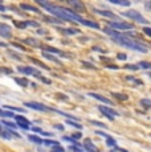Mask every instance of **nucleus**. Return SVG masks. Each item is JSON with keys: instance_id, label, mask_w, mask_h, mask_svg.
I'll return each instance as SVG.
<instances>
[{"instance_id": "f257e3e1", "label": "nucleus", "mask_w": 151, "mask_h": 152, "mask_svg": "<svg viewBox=\"0 0 151 152\" xmlns=\"http://www.w3.org/2000/svg\"><path fill=\"white\" fill-rule=\"evenodd\" d=\"M105 33L109 34V36H111V39L114 40L117 44H119L122 46H126V48L131 49V50H136V52H141V53H147V48L146 46H143L141 42H136L134 40L130 39V36H127V34H123L121 33V32H117L114 31V29L106 27L105 29Z\"/></svg>"}, {"instance_id": "f03ea898", "label": "nucleus", "mask_w": 151, "mask_h": 152, "mask_svg": "<svg viewBox=\"0 0 151 152\" xmlns=\"http://www.w3.org/2000/svg\"><path fill=\"white\" fill-rule=\"evenodd\" d=\"M123 15H125L126 17H130V19L135 20V21H138V23H142V24H147V23H149L143 16H142L141 13L138 12V11L131 10V11H127V12H125Z\"/></svg>"}, {"instance_id": "7ed1b4c3", "label": "nucleus", "mask_w": 151, "mask_h": 152, "mask_svg": "<svg viewBox=\"0 0 151 152\" xmlns=\"http://www.w3.org/2000/svg\"><path fill=\"white\" fill-rule=\"evenodd\" d=\"M17 70H19L20 73H24V74H31V75H34V77L40 78V80H41V78H43L41 73H40L39 70L33 69V68H28V66H19V68H17Z\"/></svg>"}, {"instance_id": "20e7f679", "label": "nucleus", "mask_w": 151, "mask_h": 152, "mask_svg": "<svg viewBox=\"0 0 151 152\" xmlns=\"http://www.w3.org/2000/svg\"><path fill=\"white\" fill-rule=\"evenodd\" d=\"M98 109H100L101 113L105 114V116H107V118H109L110 121H113V119H114V116H118V113H117V111H115L114 109H111V107H107V106H100Z\"/></svg>"}, {"instance_id": "39448f33", "label": "nucleus", "mask_w": 151, "mask_h": 152, "mask_svg": "<svg viewBox=\"0 0 151 152\" xmlns=\"http://www.w3.org/2000/svg\"><path fill=\"white\" fill-rule=\"evenodd\" d=\"M109 28H111V29H122V31H126V29H133V25H131V24H127V23L109 21Z\"/></svg>"}, {"instance_id": "423d86ee", "label": "nucleus", "mask_w": 151, "mask_h": 152, "mask_svg": "<svg viewBox=\"0 0 151 152\" xmlns=\"http://www.w3.org/2000/svg\"><path fill=\"white\" fill-rule=\"evenodd\" d=\"M24 106H28V107H31V109L37 110V111H51L49 107H46L41 103H37V102H25Z\"/></svg>"}, {"instance_id": "0eeeda50", "label": "nucleus", "mask_w": 151, "mask_h": 152, "mask_svg": "<svg viewBox=\"0 0 151 152\" xmlns=\"http://www.w3.org/2000/svg\"><path fill=\"white\" fill-rule=\"evenodd\" d=\"M68 3H69V5L73 7L74 11H77V12H85V5H84L80 0H69Z\"/></svg>"}, {"instance_id": "6e6552de", "label": "nucleus", "mask_w": 151, "mask_h": 152, "mask_svg": "<svg viewBox=\"0 0 151 152\" xmlns=\"http://www.w3.org/2000/svg\"><path fill=\"white\" fill-rule=\"evenodd\" d=\"M0 36L5 37V39H10L12 36V31H11L10 25L7 24H0Z\"/></svg>"}, {"instance_id": "1a4fd4ad", "label": "nucleus", "mask_w": 151, "mask_h": 152, "mask_svg": "<svg viewBox=\"0 0 151 152\" xmlns=\"http://www.w3.org/2000/svg\"><path fill=\"white\" fill-rule=\"evenodd\" d=\"M13 136H16V138H20L19 135H17L16 132H13V131H10V130H4V128L1 127V124H0V136L4 139H11Z\"/></svg>"}, {"instance_id": "9d476101", "label": "nucleus", "mask_w": 151, "mask_h": 152, "mask_svg": "<svg viewBox=\"0 0 151 152\" xmlns=\"http://www.w3.org/2000/svg\"><path fill=\"white\" fill-rule=\"evenodd\" d=\"M16 118V122H17V124L20 126L21 128H24V130H28L29 128V126H31V123H29V121L28 119H25L24 116H20V115H17V116H15Z\"/></svg>"}, {"instance_id": "9b49d317", "label": "nucleus", "mask_w": 151, "mask_h": 152, "mask_svg": "<svg viewBox=\"0 0 151 152\" xmlns=\"http://www.w3.org/2000/svg\"><path fill=\"white\" fill-rule=\"evenodd\" d=\"M41 49H44V50H46V52H52V53H57L59 56H62V57H69L68 54H65L64 52H61L60 49L53 48V46H49V45H41Z\"/></svg>"}, {"instance_id": "f8f14e48", "label": "nucleus", "mask_w": 151, "mask_h": 152, "mask_svg": "<svg viewBox=\"0 0 151 152\" xmlns=\"http://www.w3.org/2000/svg\"><path fill=\"white\" fill-rule=\"evenodd\" d=\"M84 147H85V150L88 152H100V150L93 144V142L90 139H86L85 142H84Z\"/></svg>"}, {"instance_id": "ddd939ff", "label": "nucleus", "mask_w": 151, "mask_h": 152, "mask_svg": "<svg viewBox=\"0 0 151 152\" xmlns=\"http://www.w3.org/2000/svg\"><path fill=\"white\" fill-rule=\"evenodd\" d=\"M89 95H92L93 98L98 99V101L103 102V103H106V104H110V106H111V104H113V102L110 101L109 98H105V97H102V95H100V94H95V93H89Z\"/></svg>"}, {"instance_id": "4468645a", "label": "nucleus", "mask_w": 151, "mask_h": 152, "mask_svg": "<svg viewBox=\"0 0 151 152\" xmlns=\"http://www.w3.org/2000/svg\"><path fill=\"white\" fill-rule=\"evenodd\" d=\"M24 42L27 44V45L34 46V48H41V44H39L40 41H37V40H34V39H25Z\"/></svg>"}, {"instance_id": "2eb2a0df", "label": "nucleus", "mask_w": 151, "mask_h": 152, "mask_svg": "<svg viewBox=\"0 0 151 152\" xmlns=\"http://www.w3.org/2000/svg\"><path fill=\"white\" fill-rule=\"evenodd\" d=\"M97 13L102 15V16H106V17H111V19H117V15H114L113 12H109V11H101V10H94Z\"/></svg>"}, {"instance_id": "dca6fc26", "label": "nucleus", "mask_w": 151, "mask_h": 152, "mask_svg": "<svg viewBox=\"0 0 151 152\" xmlns=\"http://www.w3.org/2000/svg\"><path fill=\"white\" fill-rule=\"evenodd\" d=\"M60 32H61V33H65V34H77V33H80V31H78V29H72V28H69V29L60 28Z\"/></svg>"}, {"instance_id": "f3484780", "label": "nucleus", "mask_w": 151, "mask_h": 152, "mask_svg": "<svg viewBox=\"0 0 151 152\" xmlns=\"http://www.w3.org/2000/svg\"><path fill=\"white\" fill-rule=\"evenodd\" d=\"M81 24H84V25H88V27H90V28H95V29H98V28H100V24H98V23L90 21V20H82V23H81Z\"/></svg>"}, {"instance_id": "a211bd4d", "label": "nucleus", "mask_w": 151, "mask_h": 152, "mask_svg": "<svg viewBox=\"0 0 151 152\" xmlns=\"http://www.w3.org/2000/svg\"><path fill=\"white\" fill-rule=\"evenodd\" d=\"M20 8L27 10V11H32V12H36V13H40V11L37 10L36 7H32V5H29V4H20Z\"/></svg>"}, {"instance_id": "6ab92c4d", "label": "nucleus", "mask_w": 151, "mask_h": 152, "mask_svg": "<svg viewBox=\"0 0 151 152\" xmlns=\"http://www.w3.org/2000/svg\"><path fill=\"white\" fill-rule=\"evenodd\" d=\"M15 81H16V83H19L20 86H23V87H27L28 85H29V81H28L27 78H15Z\"/></svg>"}, {"instance_id": "aec40b11", "label": "nucleus", "mask_w": 151, "mask_h": 152, "mask_svg": "<svg viewBox=\"0 0 151 152\" xmlns=\"http://www.w3.org/2000/svg\"><path fill=\"white\" fill-rule=\"evenodd\" d=\"M43 56H44V57L46 58V60H49V61H53V62H56V64H60V60L57 57H54L53 54H49V53H43Z\"/></svg>"}, {"instance_id": "412c9836", "label": "nucleus", "mask_w": 151, "mask_h": 152, "mask_svg": "<svg viewBox=\"0 0 151 152\" xmlns=\"http://www.w3.org/2000/svg\"><path fill=\"white\" fill-rule=\"evenodd\" d=\"M110 1H111L113 4L125 5V7H127V5H130V1H127V0H110Z\"/></svg>"}, {"instance_id": "4be33fe9", "label": "nucleus", "mask_w": 151, "mask_h": 152, "mask_svg": "<svg viewBox=\"0 0 151 152\" xmlns=\"http://www.w3.org/2000/svg\"><path fill=\"white\" fill-rule=\"evenodd\" d=\"M28 138H29L31 142L37 143V144H41V143H44V140H43V139H40V138H37L36 135H29V136H28Z\"/></svg>"}, {"instance_id": "5701e85b", "label": "nucleus", "mask_w": 151, "mask_h": 152, "mask_svg": "<svg viewBox=\"0 0 151 152\" xmlns=\"http://www.w3.org/2000/svg\"><path fill=\"white\" fill-rule=\"evenodd\" d=\"M29 61H31V62H33V64H36L37 66H41L43 69H46V70H49V68H48V66H46V65H44V64H41V62H40V61H37L36 58H29Z\"/></svg>"}, {"instance_id": "b1692460", "label": "nucleus", "mask_w": 151, "mask_h": 152, "mask_svg": "<svg viewBox=\"0 0 151 152\" xmlns=\"http://www.w3.org/2000/svg\"><path fill=\"white\" fill-rule=\"evenodd\" d=\"M138 68H143V69H151V64L147 61H141L138 65Z\"/></svg>"}, {"instance_id": "393cba45", "label": "nucleus", "mask_w": 151, "mask_h": 152, "mask_svg": "<svg viewBox=\"0 0 151 152\" xmlns=\"http://www.w3.org/2000/svg\"><path fill=\"white\" fill-rule=\"evenodd\" d=\"M114 95L115 98L117 99H121V101H127V99H129V97H127V95H125V94H119V93H114Z\"/></svg>"}, {"instance_id": "a878e982", "label": "nucleus", "mask_w": 151, "mask_h": 152, "mask_svg": "<svg viewBox=\"0 0 151 152\" xmlns=\"http://www.w3.org/2000/svg\"><path fill=\"white\" fill-rule=\"evenodd\" d=\"M141 104L144 107V109H150L151 107V101H149V99H142Z\"/></svg>"}, {"instance_id": "bb28decb", "label": "nucleus", "mask_w": 151, "mask_h": 152, "mask_svg": "<svg viewBox=\"0 0 151 152\" xmlns=\"http://www.w3.org/2000/svg\"><path fill=\"white\" fill-rule=\"evenodd\" d=\"M15 25L17 28H27V21H15Z\"/></svg>"}, {"instance_id": "cd10ccee", "label": "nucleus", "mask_w": 151, "mask_h": 152, "mask_svg": "<svg viewBox=\"0 0 151 152\" xmlns=\"http://www.w3.org/2000/svg\"><path fill=\"white\" fill-rule=\"evenodd\" d=\"M46 20H48L49 23H56V24H62V20H60V19H52V17H45Z\"/></svg>"}, {"instance_id": "c85d7f7f", "label": "nucleus", "mask_w": 151, "mask_h": 152, "mask_svg": "<svg viewBox=\"0 0 151 152\" xmlns=\"http://www.w3.org/2000/svg\"><path fill=\"white\" fill-rule=\"evenodd\" d=\"M51 152H64V148L61 145H54L53 148H51Z\"/></svg>"}, {"instance_id": "c756f323", "label": "nucleus", "mask_w": 151, "mask_h": 152, "mask_svg": "<svg viewBox=\"0 0 151 152\" xmlns=\"http://www.w3.org/2000/svg\"><path fill=\"white\" fill-rule=\"evenodd\" d=\"M3 124L8 126V127H10V128H17L15 123H12V122H8V121H3Z\"/></svg>"}, {"instance_id": "7c9ffc66", "label": "nucleus", "mask_w": 151, "mask_h": 152, "mask_svg": "<svg viewBox=\"0 0 151 152\" xmlns=\"http://www.w3.org/2000/svg\"><path fill=\"white\" fill-rule=\"evenodd\" d=\"M44 143L46 145H60L57 142H54V140H44Z\"/></svg>"}, {"instance_id": "2f4dec72", "label": "nucleus", "mask_w": 151, "mask_h": 152, "mask_svg": "<svg viewBox=\"0 0 151 152\" xmlns=\"http://www.w3.org/2000/svg\"><path fill=\"white\" fill-rule=\"evenodd\" d=\"M68 124L73 126V127H76V128H82V126H81L80 123H76V122H73V121H68Z\"/></svg>"}, {"instance_id": "473e14b6", "label": "nucleus", "mask_w": 151, "mask_h": 152, "mask_svg": "<svg viewBox=\"0 0 151 152\" xmlns=\"http://www.w3.org/2000/svg\"><path fill=\"white\" fill-rule=\"evenodd\" d=\"M0 115H1V116H10V118H11V116H15L12 113H8V111H1V110H0Z\"/></svg>"}, {"instance_id": "72a5a7b5", "label": "nucleus", "mask_w": 151, "mask_h": 152, "mask_svg": "<svg viewBox=\"0 0 151 152\" xmlns=\"http://www.w3.org/2000/svg\"><path fill=\"white\" fill-rule=\"evenodd\" d=\"M106 143H107L109 145H114V147H115V140H114V139H111V136H109V138H107Z\"/></svg>"}, {"instance_id": "f704fd0d", "label": "nucleus", "mask_w": 151, "mask_h": 152, "mask_svg": "<svg viewBox=\"0 0 151 152\" xmlns=\"http://www.w3.org/2000/svg\"><path fill=\"white\" fill-rule=\"evenodd\" d=\"M0 73H7V74H12V69H7V68H0Z\"/></svg>"}, {"instance_id": "c9c22d12", "label": "nucleus", "mask_w": 151, "mask_h": 152, "mask_svg": "<svg viewBox=\"0 0 151 152\" xmlns=\"http://www.w3.org/2000/svg\"><path fill=\"white\" fill-rule=\"evenodd\" d=\"M5 109H11V110H16V111H20V113H24V109H17V107H12V106H4Z\"/></svg>"}, {"instance_id": "e433bc0d", "label": "nucleus", "mask_w": 151, "mask_h": 152, "mask_svg": "<svg viewBox=\"0 0 151 152\" xmlns=\"http://www.w3.org/2000/svg\"><path fill=\"white\" fill-rule=\"evenodd\" d=\"M27 25H31V27L37 28V27H39V23H36V21H27Z\"/></svg>"}, {"instance_id": "4c0bfd02", "label": "nucleus", "mask_w": 151, "mask_h": 152, "mask_svg": "<svg viewBox=\"0 0 151 152\" xmlns=\"http://www.w3.org/2000/svg\"><path fill=\"white\" fill-rule=\"evenodd\" d=\"M143 32H144V34H147V36H150V37H151V28L146 27V28L143 29Z\"/></svg>"}, {"instance_id": "58836bf2", "label": "nucleus", "mask_w": 151, "mask_h": 152, "mask_svg": "<svg viewBox=\"0 0 151 152\" xmlns=\"http://www.w3.org/2000/svg\"><path fill=\"white\" fill-rule=\"evenodd\" d=\"M90 122H92L93 124H95V126H100V127H106L105 124H103V123H100V122H95V121H90Z\"/></svg>"}, {"instance_id": "ea45409f", "label": "nucleus", "mask_w": 151, "mask_h": 152, "mask_svg": "<svg viewBox=\"0 0 151 152\" xmlns=\"http://www.w3.org/2000/svg\"><path fill=\"white\" fill-rule=\"evenodd\" d=\"M125 68H126V69H131V70H136V69H138V66H135V65H126Z\"/></svg>"}, {"instance_id": "a19ab883", "label": "nucleus", "mask_w": 151, "mask_h": 152, "mask_svg": "<svg viewBox=\"0 0 151 152\" xmlns=\"http://www.w3.org/2000/svg\"><path fill=\"white\" fill-rule=\"evenodd\" d=\"M117 58H118V60H126V54H118L117 56Z\"/></svg>"}, {"instance_id": "79ce46f5", "label": "nucleus", "mask_w": 151, "mask_h": 152, "mask_svg": "<svg viewBox=\"0 0 151 152\" xmlns=\"http://www.w3.org/2000/svg\"><path fill=\"white\" fill-rule=\"evenodd\" d=\"M144 5H146V8H147V10H149V11H151V1H147L146 4H144Z\"/></svg>"}, {"instance_id": "37998d69", "label": "nucleus", "mask_w": 151, "mask_h": 152, "mask_svg": "<svg viewBox=\"0 0 151 152\" xmlns=\"http://www.w3.org/2000/svg\"><path fill=\"white\" fill-rule=\"evenodd\" d=\"M32 128H33V131H36V132H43L41 128H39V127H32Z\"/></svg>"}, {"instance_id": "c03bdc74", "label": "nucleus", "mask_w": 151, "mask_h": 152, "mask_svg": "<svg viewBox=\"0 0 151 152\" xmlns=\"http://www.w3.org/2000/svg\"><path fill=\"white\" fill-rule=\"evenodd\" d=\"M73 138H74V139H80V138H81V134H74Z\"/></svg>"}, {"instance_id": "a18cd8bd", "label": "nucleus", "mask_w": 151, "mask_h": 152, "mask_svg": "<svg viewBox=\"0 0 151 152\" xmlns=\"http://www.w3.org/2000/svg\"><path fill=\"white\" fill-rule=\"evenodd\" d=\"M56 128H59V130H64V126H61V124H56Z\"/></svg>"}, {"instance_id": "49530a36", "label": "nucleus", "mask_w": 151, "mask_h": 152, "mask_svg": "<svg viewBox=\"0 0 151 152\" xmlns=\"http://www.w3.org/2000/svg\"><path fill=\"white\" fill-rule=\"evenodd\" d=\"M72 148V150H73V151H78V152H80L81 150H80V148H77V147H70Z\"/></svg>"}, {"instance_id": "de8ad7c7", "label": "nucleus", "mask_w": 151, "mask_h": 152, "mask_svg": "<svg viewBox=\"0 0 151 152\" xmlns=\"http://www.w3.org/2000/svg\"><path fill=\"white\" fill-rule=\"evenodd\" d=\"M37 33H40V34H44V31H43V29H39V31H37Z\"/></svg>"}, {"instance_id": "09e8293b", "label": "nucleus", "mask_w": 151, "mask_h": 152, "mask_svg": "<svg viewBox=\"0 0 151 152\" xmlns=\"http://www.w3.org/2000/svg\"><path fill=\"white\" fill-rule=\"evenodd\" d=\"M4 10H5V8H4V7H3V5H1V4H0V11H4Z\"/></svg>"}, {"instance_id": "8fccbe9b", "label": "nucleus", "mask_w": 151, "mask_h": 152, "mask_svg": "<svg viewBox=\"0 0 151 152\" xmlns=\"http://www.w3.org/2000/svg\"><path fill=\"white\" fill-rule=\"evenodd\" d=\"M0 45H1V46H5V45H4V44H3V42H0Z\"/></svg>"}]
</instances>
